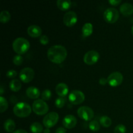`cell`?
Listing matches in <instances>:
<instances>
[{"label":"cell","mask_w":133,"mask_h":133,"mask_svg":"<svg viewBox=\"0 0 133 133\" xmlns=\"http://www.w3.org/2000/svg\"><path fill=\"white\" fill-rule=\"evenodd\" d=\"M11 18V14L8 10H3L0 13V22L1 23H7Z\"/></svg>","instance_id":"23"},{"label":"cell","mask_w":133,"mask_h":133,"mask_svg":"<svg viewBox=\"0 0 133 133\" xmlns=\"http://www.w3.org/2000/svg\"><path fill=\"white\" fill-rule=\"evenodd\" d=\"M114 133H125L126 127L123 124H118L114 128Z\"/></svg>","instance_id":"30"},{"label":"cell","mask_w":133,"mask_h":133,"mask_svg":"<svg viewBox=\"0 0 133 133\" xmlns=\"http://www.w3.org/2000/svg\"><path fill=\"white\" fill-rule=\"evenodd\" d=\"M26 95L27 97L32 99H38L40 96V91L35 87H29L26 90Z\"/></svg>","instance_id":"17"},{"label":"cell","mask_w":133,"mask_h":133,"mask_svg":"<svg viewBox=\"0 0 133 133\" xmlns=\"http://www.w3.org/2000/svg\"><path fill=\"white\" fill-rule=\"evenodd\" d=\"M30 130L32 133H42L44 132L43 126L39 122H34L30 125Z\"/></svg>","instance_id":"22"},{"label":"cell","mask_w":133,"mask_h":133,"mask_svg":"<svg viewBox=\"0 0 133 133\" xmlns=\"http://www.w3.org/2000/svg\"><path fill=\"white\" fill-rule=\"evenodd\" d=\"M12 48L14 51L18 55L24 54L29 49L30 43L25 38L18 37L13 41Z\"/></svg>","instance_id":"2"},{"label":"cell","mask_w":133,"mask_h":133,"mask_svg":"<svg viewBox=\"0 0 133 133\" xmlns=\"http://www.w3.org/2000/svg\"><path fill=\"white\" fill-rule=\"evenodd\" d=\"M119 11L125 16L131 15L133 13V5L129 3H123L119 6Z\"/></svg>","instance_id":"16"},{"label":"cell","mask_w":133,"mask_h":133,"mask_svg":"<svg viewBox=\"0 0 133 133\" xmlns=\"http://www.w3.org/2000/svg\"><path fill=\"white\" fill-rule=\"evenodd\" d=\"M59 119V116L56 112H51L44 116L43 125L46 128H51L55 125Z\"/></svg>","instance_id":"5"},{"label":"cell","mask_w":133,"mask_h":133,"mask_svg":"<svg viewBox=\"0 0 133 133\" xmlns=\"http://www.w3.org/2000/svg\"><path fill=\"white\" fill-rule=\"evenodd\" d=\"M77 15L74 11H68L65 13L63 17V22L64 24L68 27H72L77 23Z\"/></svg>","instance_id":"12"},{"label":"cell","mask_w":133,"mask_h":133,"mask_svg":"<svg viewBox=\"0 0 133 133\" xmlns=\"http://www.w3.org/2000/svg\"><path fill=\"white\" fill-rule=\"evenodd\" d=\"M121 2H122L121 0H109V3L112 5H118Z\"/></svg>","instance_id":"35"},{"label":"cell","mask_w":133,"mask_h":133,"mask_svg":"<svg viewBox=\"0 0 133 133\" xmlns=\"http://www.w3.org/2000/svg\"><path fill=\"white\" fill-rule=\"evenodd\" d=\"M9 88L13 92H18L22 88V83L20 81L14 79L9 83Z\"/></svg>","instance_id":"21"},{"label":"cell","mask_w":133,"mask_h":133,"mask_svg":"<svg viewBox=\"0 0 133 133\" xmlns=\"http://www.w3.org/2000/svg\"><path fill=\"white\" fill-rule=\"evenodd\" d=\"M32 109L35 114L42 116L47 114L49 110V106L45 101L41 99H38L32 103Z\"/></svg>","instance_id":"4"},{"label":"cell","mask_w":133,"mask_h":133,"mask_svg":"<svg viewBox=\"0 0 133 133\" xmlns=\"http://www.w3.org/2000/svg\"><path fill=\"white\" fill-rule=\"evenodd\" d=\"M77 114L79 118L84 121H90L94 117V112L88 106H82L77 110Z\"/></svg>","instance_id":"7"},{"label":"cell","mask_w":133,"mask_h":133,"mask_svg":"<svg viewBox=\"0 0 133 133\" xmlns=\"http://www.w3.org/2000/svg\"><path fill=\"white\" fill-rule=\"evenodd\" d=\"M77 120L75 118V116L71 115V114H68L66 115L62 119V125L64 127L68 129L74 128L76 126Z\"/></svg>","instance_id":"13"},{"label":"cell","mask_w":133,"mask_h":133,"mask_svg":"<svg viewBox=\"0 0 133 133\" xmlns=\"http://www.w3.org/2000/svg\"><path fill=\"white\" fill-rule=\"evenodd\" d=\"M0 90H1L0 94H1V96H2V95L3 94V88L2 87V86H1V88H0Z\"/></svg>","instance_id":"38"},{"label":"cell","mask_w":133,"mask_h":133,"mask_svg":"<svg viewBox=\"0 0 133 133\" xmlns=\"http://www.w3.org/2000/svg\"><path fill=\"white\" fill-rule=\"evenodd\" d=\"M55 133H66V130L64 127H60L56 129Z\"/></svg>","instance_id":"33"},{"label":"cell","mask_w":133,"mask_h":133,"mask_svg":"<svg viewBox=\"0 0 133 133\" xmlns=\"http://www.w3.org/2000/svg\"><path fill=\"white\" fill-rule=\"evenodd\" d=\"M55 103V106L57 108L61 109V108H62L64 106L65 103H66V99L64 97H59L56 99Z\"/></svg>","instance_id":"28"},{"label":"cell","mask_w":133,"mask_h":133,"mask_svg":"<svg viewBox=\"0 0 133 133\" xmlns=\"http://www.w3.org/2000/svg\"><path fill=\"white\" fill-rule=\"evenodd\" d=\"M99 84H101V85H105L107 83H108L107 79H106V78L105 77L100 78L99 80Z\"/></svg>","instance_id":"34"},{"label":"cell","mask_w":133,"mask_h":133,"mask_svg":"<svg viewBox=\"0 0 133 133\" xmlns=\"http://www.w3.org/2000/svg\"><path fill=\"white\" fill-rule=\"evenodd\" d=\"M35 76V71L33 69L29 67H26L22 69L19 71V77L22 82L28 83L33 79Z\"/></svg>","instance_id":"9"},{"label":"cell","mask_w":133,"mask_h":133,"mask_svg":"<svg viewBox=\"0 0 133 133\" xmlns=\"http://www.w3.org/2000/svg\"><path fill=\"white\" fill-rule=\"evenodd\" d=\"M4 129L7 132H13L16 128V123L12 119H7L4 122Z\"/></svg>","instance_id":"18"},{"label":"cell","mask_w":133,"mask_h":133,"mask_svg":"<svg viewBox=\"0 0 133 133\" xmlns=\"http://www.w3.org/2000/svg\"><path fill=\"white\" fill-rule=\"evenodd\" d=\"M88 127H89V129L92 131L96 132V131H98L100 129L101 126H100V123H99V122L97 121L92 120L89 123Z\"/></svg>","instance_id":"26"},{"label":"cell","mask_w":133,"mask_h":133,"mask_svg":"<svg viewBox=\"0 0 133 133\" xmlns=\"http://www.w3.org/2000/svg\"><path fill=\"white\" fill-rule=\"evenodd\" d=\"M131 33H132V35L133 36V25L132 26V28H131Z\"/></svg>","instance_id":"39"},{"label":"cell","mask_w":133,"mask_h":133,"mask_svg":"<svg viewBox=\"0 0 133 133\" xmlns=\"http://www.w3.org/2000/svg\"><path fill=\"white\" fill-rule=\"evenodd\" d=\"M123 80V77L119 71H114L108 76V83L111 87H118L120 85Z\"/></svg>","instance_id":"10"},{"label":"cell","mask_w":133,"mask_h":133,"mask_svg":"<svg viewBox=\"0 0 133 133\" xmlns=\"http://www.w3.org/2000/svg\"><path fill=\"white\" fill-rule=\"evenodd\" d=\"M47 55L51 62L60 64L67 57V49L62 45H54L48 49Z\"/></svg>","instance_id":"1"},{"label":"cell","mask_w":133,"mask_h":133,"mask_svg":"<svg viewBox=\"0 0 133 133\" xmlns=\"http://www.w3.org/2000/svg\"><path fill=\"white\" fill-rule=\"evenodd\" d=\"M18 73L16 70H9V71L6 72V76L8 78H14L16 77V76L17 75Z\"/></svg>","instance_id":"31"},{"label":"cell","mask_w":133,"mask_h":133,"mask_svg":"<svg viewBox=\"0 0 133 133\" xmlns=\"http://www.w3.org/2000/svg\"><path fill=\"white\" fill-rule=\"evenodd\" d=\"M9 107L8 101L3 96H0V112L1 113L6 110Z\"/></svg>","instance_id":"25"},{"label":"cell","mask_w":133,"mask_h":133,"mask_svg":"<svg viewBox=\"0 0 133 133\" xmlns=\"http://www.w3.org/2000/svg\"><path fill=\"white\" fill-rule=\"evenodd\" d=\"M68 99L70 103L74 105H79L84 101L85 96L84 93L81 90H74L69 94Z\"/></svg>","instance_id":"8"},{"label":"cell","mask_w":133,"mask_h":133,"mask_svg":"<svg viewBox=\"0 0 133 133\" xmlns=\"http://www.w3.org/2000/svg\"><path fill=\"white\" fill-rule=\"evenodd\" d=\"M23 62V58L21 55H15L13 58V63L17 66H19Z\"/></svg>","instance_id":"29"},{"label":"cell","mask_w":133,"mask_h":133,"mask_svg":"<svg viewBox=\"0 0 133 133\" xmlns=\"http://www.w3.org/2000/svg\"><path fill=\"white\" fill-rule=\"evenodd\" d=\"M100 55L99 52L96 50H90L87 51L84 56V62L87 64L92 65L96 64L99 61Z\"/></svg>","instance_id":"11"},{"label":"cell","mask_w":133,"mask_h":133,"mask_svg":"<svg viewBox=\"0 0 133 133\" xmlns=\"http://www.w3.org/2000/svg\"><path fill=\"white\" fill-rule=\"evenodd\" d=\"M52 94L49 89H45L41 94L42 99L44 101H48L51 97Z\"/></svg>","instance_id":"27"},{"label":"cell","mask_w":133,"mask_h":133,"mask_svg":"<svg viewBox=\"0 0 133 133\" xmlns=\"http://www.w3.org/2000/svg\"><path fill=\"white\" fill-rule=\"evenodd\" d=\"M12 133H28L26 131L23 129H18V130H16L14 132H13Z\"/></svg>","instance_id":"36"},{"label":"cell","mask_w":133,"mask_h":133,"mask_svg":"<svg viewBox=\"0 0 133 133\" xmlns=\"http://www.w3.org/2000/svg\"><path fill=\"white\" fill-rule=\"evenodd\" d=\"M93 32V25L90 22L84 23L82 27V33L84 36H89Z\"/></svg>","instance_id":"20"},{"label":"cell","mask_w":133,"mask_h":133,"mask_svg":"<svg viewBox=\"0 0 133 133\" xmlns=\"http://www.w3.org/2000/svg\"><path fill=\"white\" fill-rule=\"evenodd\" d=\"M99 123L104 127H109L111 125L112 120L107 116H103L99 118Z\"/></svg>","instance_id":"24"},{"label":"cell","mask_w":133,"mask_h":133,"mask_svg":"<svg viewBox=\"0 0 133 133\" xmlns=\"http://www.w3.org/2000/svg\"><path fill=\"white\" fill-rule=\"evenodd\" d=\"M40 44H43V45H46L49 43V38L48 36L44 35H42L40 37Z\"/></svg>","instance_id":"32"},{"label":"cell","mask_w":133,"mask_h":133,"mask_svg":"<svg viewBox=\"0 0 133 133\" xmlns=\"http://www.w3.org/2000/svg\"><path fill=\"white\" fill-rule=\"evenodd\" d=\"M42 32V30L41 27L37 25H31L29 26L27 28V33L31 37L36 38L41 36Z\"/></svg>","instance_id":"14"},{"label":"cell","mask_w":133,"mask_h":133,"mask_svg":"<svg viewBox=\"0 0 133 133\" xmlns=\"http://www.w3.org/2000/svg\"><path fill=\"white\" fill-rule=\"evenodd\" d=\"M32 109L29 104L25 102L17 103L13 108L14 114L18 117L25 118L31 114Z\"/></svg>","instance_id":"3"},{"label":"cell","mask_w":133,"mask_h":133,"mask_svg":"<svg viewBox=\"0 0 133 133\" xmlns=\"http://www.w3.org/2000/svg\"><path fill=\"white\" fill-rule=\"evenodd\" d=\"M103 18L108 23H115L119 18V11L114 7H109L105 10Z\"/></svg>","instance_id":"6"},{"label":"cell","mask_w":133,"mask_h":133,"mask_svg":"<svg viewBox=\"0 0 133 133\" xmlns=\"http://www.w3.org/2000/svg\"><path fill=\"white\" fill-rule=\"evenodd\" d=\"M44 133H50V130L49 128H45L44 130Z\"/></svg>","instance_id":"37"},{"label":"cell","mask_w":133,"mask_h":133,"mask_svg":"<svg viewBox=\"0 0 133 133\" xmlns=\"http://www.w3.org/2000/svg\"><path fill=\"white\" fill-rule=\"evenodd\" d=\"M57 5L61 10H67L71 7V1L70 0H57Z\"/></svg>","instance_id":"19"},{"label":"cell","mask_w":133,"mask_h":133,"mask_svg":"<svg viewBox=\"0 0 133 133\" xmlns=\"http://www.w3.org/2000/svg\"><path fill=\"white\" fill-rule=\"evenodd\" d=\"M56 93L60 97H64L68 94V86L64 83H60L56 86Z\"/></svg>","instance_id":"15"}]
</instances>
